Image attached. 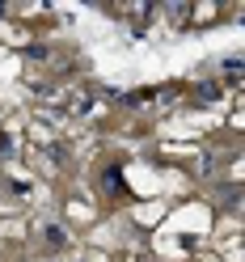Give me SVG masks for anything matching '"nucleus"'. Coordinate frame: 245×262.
Instances as JSON below:
<instances>
[{
  "label": "nucleus",
  "instance_id": "f257e3e1",
  "mask_svg": "<svg viewBox=\"0 0 245 262\" xmlns=\"http://www.w3.org/2000/svg\"><path fill=\"white\" fill-rule=\"evenodd\" d=\"M0 17H5V5H0Z\"/></svg>",
  "mask_w": 245,
  "mask_h": 262
}]
</instances>
